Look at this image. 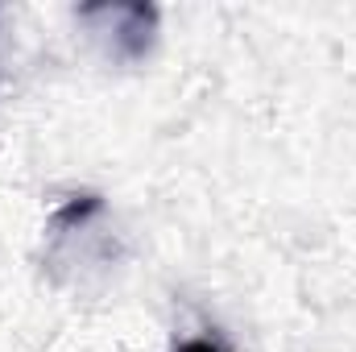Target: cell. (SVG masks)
I'll list each match as a JSON object with an SVG mask.
<instances>
[{"label":"cell","mask_w":356,"mask_h":352,"mask_svg":"<svg viewBox=\"0 0 356 352\" xmlns=\"http://www.w3.org/2000/svg\"><path fill=\"white\" fill-rule=\"evenodd\" d=\"M95 13L116 21V42L124 46V54H141L149 46L154 21H158V13L149 4H112V8H95Z\"/></svg>","instance_id":"cell-1"},{"label":"cell","mask_w":356,"mask_h":352,"mask_svg":"<svg viewBox=\"0 0 356 352\" xmlns=\"http://www.w3.org/2000/svg\"><path fill=\"white\" fill-rule=\"evenodd\" d=\"M170 352H232V349H228V344H220V340H211V336H195V340L175 344Z\"/></svg>","instance_id":"cell-2"}]
</instances>
